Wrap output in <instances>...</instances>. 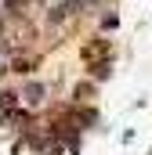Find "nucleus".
Masks as SVG:
<instances>
[{"label": "nucleus", "mask_w": 152, "mask_h": 155, "mask_svg": "<svg viewBox=\"0 0 152 155\" xmlns=\"http://www.w3.org/2000/svg\"><path fill=\"white\" fill-rule=\"evenodd\" d=\"M43 18H47V25H51V29H65V22H69V18H65V11H62L58 4H54V7H47V15H43Z\"/></svg>", "instance_id": "nucleus-8"}, {"label": "nucleus", "mask_w": 152, "mask_h": 155, "mask_svg": "<svg viewBox=\"0 0 152 155\" xmlns=\"http://www.w3.org/2000/svg\"><path fill=\"white\" fill-rule=\"evenodd\" d=\"M94 97H98V83L94 79H83V83L73 87V105H94Z\"/></svg>", "instance_id": "nucleus-5"}, {"label": "nucleus", "mask_w": 152, "mask_h": 155, "mask_svg": "<svg viewBox=\"0 0 152 155\" xmlns=\"http://www.w3.org/2000/svg\"><path fill=\"white\" fill-rule=\"evenodd\" d=\"M58 7L65 11V18H83V15L98 11V7H102V0H62Z\"/></svg>", "instance_id": "nucleus-3"}, {"label": "nucleus", "mask_w": 152, "mask_h": 155, "mask_svg": "<svg viewBox=\"0 0 152 155\" xmlns=\"http://www.w3.org/2000/svg\"><path fill=\"white\" fill-rule=\"evenodd\" d=\"M87 72H91L94 83H105V79L112 76V58H105V61H91V65H87Z\"/></svg>", "instance_id": "nucleus-6"}, {"label": "nucleus", "mask_w": 152, "mask_h": 155, "mask_svg": "<svg viewBox=\"0 0 152 155\" xmlns=\"http://www.w3.org/2000/svg\"><path fill=\"white\" fill-rule=\"evenodd\" d=\"M4 40H7V15L0 11V43H4Z\"/></svg>", "instance_id": "nucleus-9"}, {"label": "nucleus", "mask_w": 152, "mask_h": 155, "mask_svg": "<svg viewBox=\"0 0 152 155\" xmlns=\"http://www.w3.org/2000/svg\"><path fill=\"white\" fill-rule=\"evenodd\" d=\"M47 97H51V83H43V79H26L18 87V101H26L29 108H40Z\"/></svg>", "instance_id": "nucleus-1"}, {"label": "nucleus", "mask_w": 152, "mask_h": 155, "mask_svg": "<svg viewBox=\"0 0 152 155\" xmlns=\"http://www.w3.org/2000/svg\"><path fill=\"white\" fill-rule=\"evenodd\" d=\"M105 58H112V40L94 36L87 47H83V61H87V65H91V61H105Z\"/></svg>", "instance_id": "nucleus-2"}, {"label": "nucleus", "mask_w": 152, "mask_h": 155, "mask_svg": "<svg viewBox=\"0 0 152 155\" xmlns=\"http://www.w3.org/2000/svg\"><path fill=\"white\" fill-rule=\"evenodd\" d=\"M116 25H119V15H116V7L109 4V7H102V15H98V29L102 33H112Z\"/></svg>", "instance_id": "nucleus-7"}, {"label": "nucleus", "mask_w": 152, "mask_h": 155, "mask_svg": "<svg viewBox=\"0 0 152 155\" xmlns=\"http://www.w3.org/2000/svg\"><path fill=\"white\" fill-rule=\"evenodd\" d=\"M76 126L80 130H98L102 126V112L94 105H76Z\"/></svg>", "instance_id": "nucleus-4"}]
</instances>
